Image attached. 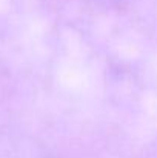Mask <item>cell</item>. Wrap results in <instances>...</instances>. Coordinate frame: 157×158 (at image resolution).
<instances>
[]
</instances>
